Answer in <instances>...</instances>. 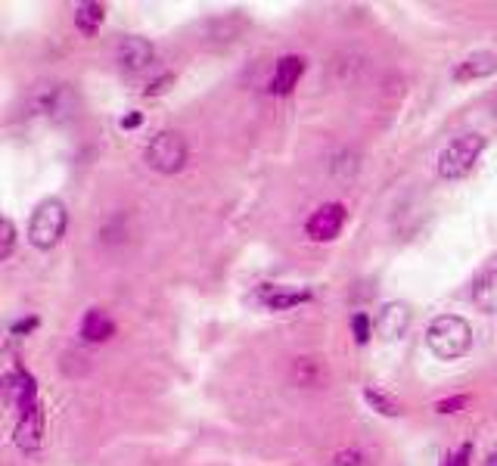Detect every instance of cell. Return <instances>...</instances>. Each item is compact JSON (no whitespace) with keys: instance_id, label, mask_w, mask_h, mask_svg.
I'll list each match as a JSON object with an SVG mask.
<instances>
[{"instance_id":"8992f818","label":"cell","mask_w":497,"mask_h":466,"mask_svg":"<svg viewBox=\"0 0 497 466\" xmlns=\"http://www.w3.org/2000/svg\"><path fill=\"white\" fill-rule=\"evenodd\" d=\"M305 69H308V59L301 57V53H283L271 72L267 93H271V97H290L295 87H299V81L305 78Z\"/></svg>"},{"instance_id":"5bb4252c","label":"cell","mask_w":497,"mask_h":466,"mask_svg":"<svg viewBox=\"0 0 497 466\" xmlns=\"http://www.w3.org/2000/svg\"><path fill=\"white\" fill-rule=\"evenodd\" d=\"M469 299H473V305L479 311H485V314H497V268L485 271L473 283Z\"/></svg>"},{"instance_id":"7402d4cb","label":"cell","mask_w":497,"mask_h":466,"mask_svg":"<svg viewBox=\"0 0 497 466\" xmlns=\"http://www.w3.org/2000/svg\"><path fill=\"white\" fill-rule=\"evenodd\" d=\"M118 125H122V131H137V127L144 125V112H137V110L125 112V116H122V121H118Z\"/></svg>"},{"instance_id":"d6986e66","label":"cell","mask_w":497,"mask_h":466,"mask_svg":"<svg viewBox=\"0 0 497 466\" xmlns=\"http://www.w3.org/2000/svg\"><path fill=\"white\" fill-rule=\"evenodd\" d=\"M38 327H41V317H38V314L16 317V321L10 323V336H16V339H25V336H31Z\"/></svg>"},{"instance_id":"30bf717a","label":"cell","mask_w":497,"mask_h":466,"mask_svg":"<svg viewBox=\"0 0 497 466\" xmlns=\"http://www.w3.org/2000/svg\"><path fill=\"white\" fill-rule=\"evenodd\" d=\"M258 299L267 311H290V308L308 305L314 295H311V289L308 286H283V283H274V286L261 289Z\"/></svg>"},{"instance_id":"cb8c5ba5","label":"cell","mask_w":497,"mask_h":466,"mask_svg":"<svg viewBox=\"0 0 497 466\" xmlns=\"http://www.w3.org/2000/svg\"><path fill=\"white\" fill-rule=\"evenodd\" d=\"M494 121H497V97H494Z\"/></svg>"},{"instance_id":"4fadbf2b","label":"cell","mask_w":497,"mask_h":466,"mask_svg":"<svg viewBox=\"0 0 497 466\" xmlns=\"http://www.w3.org/2000/svg\"><path fill=\"white\" fill-rule=\"evenodd\" d=\"M72 22H75V31L84 38H93L106 22V4H97V0H84L72 10Z\"/></svg>"},{"instance_id":"e0dca14e","label":"cell","mask_w":497,"mask_h":466,"mask_svg":"<svg viewBox=\"0 0 497 466\" xmlns=\"http://www.w3.org/2000/svg\"><path fill=\"white\" fill-rule=\"evenodd\" d=\"M16 224L13 218H4L0 221V261H10L13 252H16Z\"/></svg>"},{"instance_id":"44dd1931","label":"cell","mask_w":497,"mask_h":466,"mask_svg":"<svg viewBox=\"0 0 497 466\" xmlns=\"http://www.w3.org/2000/svg\"><path fill=\"white\" fill-rule=\"evenodd\" d=\"M171 84H174V75H171V72H162V75H156V78L150 81V84L144 87V97H162V93Z\"/></svg>"},{"instance_id":"d4e9b609","label":"cell","mask_w":497,"mask_h":466,"mask_svg":"<svg viewBox=\"0 0 497 466\" xmlns=\"http://www.w3.org/2000/svg\"><path fill=\"white\" fill-rule=\"evenodd\" d=\"M492 466H497V461H494V463H492Z\"/></svg>"},{"instance_id":"7c38bea8","label":"cell","mask_w":497,"mask_h":466,"mask_svg":"<svg viewBox=\"0 0 497 466\" xmlns=\"http://www.w3.org/2000/svg\"><path fill=\"white\" fill-rule=\"evenodd\" d=\"M497 72V57L488 50H479V53H469V57H463L460 63L454 66L451 78L457 84H466V81H479V78H488Z\"/></svg>"},{"instance_id":"7a4b0ae2","label":"cell","mask_w":497,"mask_h":466,"mask_svg":"<svg viewBox=\"0 0 497 466\" xmlns=\"http://www.w3.org/2000/svg\"><path fill=\"white\" fill-rule=\"evenodd\" d=\"M65 227H69V208H65V202L57 199V196L41 199L29 221V242L38 252H50L65 236Z\"/></svg>"},{"instance_id":"3957f363","label":"cell","mask_w":497,"mask_h":466,"mask_svg":"<svg viewBox=\"0 0 497 466\" xmlns=\"http://www.w3.org/2000/svg\"><path fill=\"white\" fill-rule=\"evenodd\" d=\"M488 150V140L482 134H460L445 150L439 153V178L441 180H463L475 171L479 159Z\"/></svg>"},{"instance_id":"277c9868","label":"cell","mask_w":497,"mask_h":466,"mask_svg":"<svg viewBox=\"0 0 497 466\" xmlns=\"http://www.w3.org/2000/svg\"><path fill=\"white\" fill-rule=\"evenodd\" d=\"M187 159H190V150H187V140L180 131H159L156 137H150L144 150V162L159 174H178L187 168Z\"/></svg>"},{"instance_id":"52a82bcc","label":"cell","mask_w":497,"mask_h":466,"mask_svg":"<svg viewBox=\"0 0 497 466\" xmlns=\"http://www.w3.org/2000/svg\"><path fill=\"white\" fill-rule=\"evenodd\" d=\"M153 59H156V47L150 44L146 38H122L116 47V63L118 69L125 72V75H137V72H146L153 66Z\"/></svg>"},{"instance_id":"ba28073f","label":"cell","mask_w":497,"mask_h":466,"mask_svg":"<svg viewBox=\"0 0 497 466\" xmlns=\"http://www.w3.org/2000/svg\"><path fill=\"white\" fill-rule=\"evenodd\" d=\"M16 448L29 457H35L44 448V404L16 414Z\"/></svg>"},{"instance_id":"ffe728a7","label":"cell","mask_w":497,"mask_h":466,"mask_svg":"<svg viewBox=\"0 0 497 466\" xmlns=\"http://www.w3.org/2000/svg\"><path fill=\"white\" fill-rule=\"evenodd\" d=\"M333 466H367L364 461V451L358 448H342L333 454Z\"/></svg>"},{"instance_id":"9a60e30c","label":"cell","mask_w":497,"mask_h":466,"mask_svg":"<svg viewBox=\"0 0 497 466\" xmlns=\"http://www.w3.org/2000/svg\"><path fill=\"white\" fill-rule=\"evenodd\" d=\"M364 404L371 410H376L379 417H401V401L398 398H392L386 389H379V386H364Z\"/></svg>"},{"instance_id":"5b68a950","label":"cell","mask_w":497,"mask_h":466,"mask_svg":"<svg viewBox=\"0 0 497 466\" xmlns=\"http://www.w3.org/2000/svg\"><path fill=\"white\" fill-rule=\"evenodd\" d=\"M345 221H348L345 202H324V206H318L311 215H308L305 236L311 242H333V240H339Z\"/></svg>"},{"instance_id":"ac0fdd59","label":"cell","mask_w":497,"mask_h":466,"mask_svg":"<svg viewBox=\"0 0 497 466\" xmlns=\"http://www.w3.org/2000/svg\"><path fill=\"white\" fill-rule=\"evenodd\" d=\"M469 401L473 398L463 391V395H448V398H439L435 401V414H441V417H448V414H460V410H466L469 408Z\"/></svg>"},{"instance_id":"9c48e42d","label":"cell","mask_w":497,"mask_h":466,"mask_svg":"<svg viewBox=\"0 0 497 466\" xmlns=\"http://www.w3.org/2000/svg\"><path fill=\"white\" fill-rule=\"evenodd\" d=\"M411 305L407 302H386L376 314V336L386 342L392 339H401L411 327Z\"/></svg>"},{"instance_id":"2e32d148","label":"cell","mask_w":497,"mask_h":466,"mask_svg":"<svg viewBox=\"0 0 497 466\" xmlns=\"http://www.w3.org/2000/svg\"><path fill=\"white\" fill-rule=\"evenodd\" d=\"M348 330H352V336H354L358 346H367V342L373 339V333H376V321L367 314V311H354V314L348 317Z\"/></svg>"},{"instance_id":"6da1fadb","label":"cell","mask_w":497,"mask_h":466,"mask_svg":"<svg viewBox=\"0 0 497 466\" xmlns=\"http://www.w3.org/2000/svg\"><path fill=\"white\" fill-rule=\"evenodd\" d=\"M426 348L439 361H460L473 348V327L460 314H439L426 327Z\"/></svg>"},{"instance_id":"603a6c76","label":"cell","mask_w":497,"mask_h":466,"mask_svg":"<svg viewBox=\"0 0 497 466\" xmlns=\"http://www.w3.org/2000/svg\"><path fill=\"white\" fill-rule=\"evenodd\" d=\"M439 466H457L454 451H445V454H441V463H439Z\"/></svg>"},{"instance_id":"8fae6325","label":"cell","mask_w":497,"mask_h":466,"mask_svg":"<svg viewBox=\"0 0 497 466\" xmlns=\"http://www.w3.org/2000/svg\"><path fill=\"white\" fill-rule=\"evenodd\" d=\"M116 321L109 317V311L103 308H87L82 323H78V336L87 342V346H103L116 336Z\"/></svg>"}]
</instances>
